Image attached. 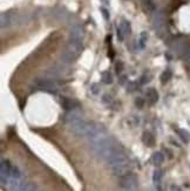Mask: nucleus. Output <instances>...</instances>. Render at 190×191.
<instances>
[{
    "mask_svg": "<svg viewBox=\"0 0 190 191\" xmlns=\"http://www.w3.org/2000/svg\"><path fill=\"white\" fill-rule=\"evenodd\" d=\"M107 163L112 168L114 174L120 176V177L130 174V164L128 162L125 154L122 151H120L119 149L108 158Z\"/></svg>",
    "mask_w": 190,
    "mask_h": 191,
    "instance_id": "1",
    "label": "nucleus"
},
{
    "mask_svg": "<svg viewBox=\"0 0 190 191\" xmlns=\"http://www.w3.org/2000/svg\"><path fill=\"white\" fill-rule=\"evenodd\" d=\"M67 122H68L69 127L74 133L77 134V135H85V136H87L89 129L93 124V123L87 122L82 116L75 113V111H73L67 116Z\"/></svg>",
    "mask_w": 190,
    "mask_h": 191,
    "instance_id": "2",
    "label": "nucleus"
},
{
    "mask_svg": "<svg viewBox=\"0 0 190 191\" xmlns=\"http://www.w3.org/2000/svg\"><path fill=\"white\" fill-rule=\"evenodd\" d=\"M120 186L122 191H137V178L135 175L128 174L120 180Z\"/></svg>",
    "mask_w": 190,
    "mask_h": 191,
    "instance_id": "3",
    "label": "nucleus"
},
{
    "mask_svg": "<svg viewBox=\"0 0 190 191\" xmlns=\"http://www.w3.org/2000/svg\"><path fill=\"white\" fill-rule=\"evenodd\" d=\"M143 143L147 147H153L155 144V137L150 133H144L143 134Z\"/></svg>",
    "mask_w": 190,
    "mask_h": 191,
    "instance_id": "4",
    "label": "nucleus"
},
{
    "mask_svg": "<svg viewBox=\"0 0 190 191\" xmlns=\"http://www.w3.org/2000/svg\"><path fill=\"white\" fill-rule=\"evenodd\" d=\"M164 161V156H163V154L160 152V151H157V152H155L154 155L151 156V162L154 163L155 165H160L162 164Z\"/></svg>",
    "mask_w": 190,
    "mask_h": 191,
    "instance_id": "5",
    "label": "nucleus"
},
{
    "mask_svg": "<svg viewBox=\"0 0 190 191\" xmlns=\"http://www.w3.org/2000/svg\"><path fill=\"white\" fill-rule=\"evenodd\" d=\"M62 106L65 107L66 109H74V107H76L77 103L74 102V101H72V100H69V98H64L62 100Z\"/></svg>",
    "mask_w": 190,
    "mask_h": 191,
    "instance_id": "6",
    "label": "nucleus"
},
{
    "mask_svg": "<svg viewBox=\"0 0 190 191\" xmlns=\"http://www.w3.org/2000/svg\"><path fill=\"white\" fill-rule=\"evenodd\" d=\"M147 98H148V100H150V103H154L155 101H157V93L154 89H149L148 93H147Z\"/></svg>",
    "mask_w": 190,
    "mask_h": 191,
    "instance_id": "7",
    "label": "nucleus"
},
{
    "mask_svg": "<svg viewBox=\"0 0 190 191\" xmlns=\"http://www.w3.org/2000/svg\"><path fill=\"white\" fill-rule=\"evenodd\" d=\"M161 177H162V172H161L160 170H156L154 172V182H160L161 181Z\"/></svg>",
    "mask_w": 190,
    "mask_h": 191,
    "instance_id": "8",
    "label": "nucleus"
},
{
    "mask_svg": "<svg viewBox=\"0 0 190 191\" xmlns=\"http://www.w3.org/2000/svg\"><path fill=\"white\" fill-rule=\"evenodd\" d=\"M172 191H180V189H178L177 186H172Z\"/></svg>",
    "mask_w": 190,
    "mask_h": 191,
    "instance_id": "9",
    "label": "nucleus"
}]
</instances>
